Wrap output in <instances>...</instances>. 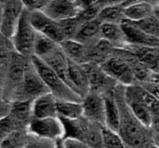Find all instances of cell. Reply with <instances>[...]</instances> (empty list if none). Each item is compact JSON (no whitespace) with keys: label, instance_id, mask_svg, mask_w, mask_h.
Listing matches in <instances>:
<instances>
[{"label":"cell","instance_id":"1","mask_svg":"<svg viewBox=\"0 0 159 148\" xmlns=\"http://www.w3.org/2000/svg\"><path fill=\"white\" fill-rule=\"evenodd\" d=\"M117 100V99H116ZM121 114V125L119 134L129 148H147L152 144V136L148 135L147 128L142 126L132 114L127 107L125 95L123 105L117 101Z\"/></svg>","mask_w":159,"mask_h":148},{"label":"cell","instance_id":"2","mask_svg":"<svg viewBox=\"0 0 159 148\" xmlns=\"http://www.w3.org/2000/svg\"><path fill=\"white\" fill-rule=\"evenodd\" d=\"M31 63L48 87L50 93L52 94L57 100H68L75 102L83 101V99L76 94L42 59L33 55L31 56Z\"/></svg>","mask_w":159,"mask_h":148},{"label":"cell","instance_id":"3","mask_svg":"<svg viewBox=\"0 0 159 148\" xmlns=\"http://www.w3.org/2000/svg\"><path fill=\"white\" fill-rule=\"evenodd\" d=\"M37 31L30 23L29 12L25 8L19 21L17 29L11 38L12 43L19 53L22 55H34V47Z\"/></svg>","mask_w":159,"mask_h":148},{"label":"cell","instance_id":"4","mask_svg":"<svg viewBox=\"0 0 159 148\" xmlns=\"http://www.w3.org/2000/svg\"><path fill=\"white\" fill-rule=\"evenodd\" d=\"M108 76L125 86L136 84L132 67L125 56H109L99 65Z\"/></svg>","mask_w":159,"mask_h":148},{"label":"cell","instance_id":"5","mask_svg":"<svg viewBox=\"0 0 159 148\" xmlns=\"http://www.w3.org/2000/svg\"><path fill=\"white\" fill-rule=\"evenodd\" d=\"M27 131L31 135L52 141L64 139L65 136L64 124L59 117L44 119L32 118L27 127Z\"/></svg>","mask_w":159,"mask_h":148},{"label":"cell","instance_id":"6","mask_svg":"<svg viewBox=\"0 0 159 148\" xmlns=\"http://www.w3.org/2000/svg\"><path fill=\"white\" fill-rule=\"evenodd\" d=\"M29 19L34 29L57 44H61L66 40L65 34L61 25L52 20L43 12H29Z\"/></svg>","mask_w":159,"mask_h":148},{"label":"cell","instance_id":"7","mask_svg":"<svg viewBox=\"0 0 159 148\" xmlns=\"http://www.w3.org/2000/svg\"><path fill=\"white\" fill-rule=\"evenodd\" d=\"M79 1L54 0L48 1L43 12L55 22H62L76 18L83 10V4Z\"/></svg>","mask_w":159,"mask_h":148},{"label":"cell","instance_id":"8","mask_svg":"<svg viewBox=\"0 0 159 148\" xmlns=\"http://www.w3.org/2000/svg\"><path fill=\"white\" fill-rule=\"evenodd\" d=\"M84 117L91 123L105 125V99L103 94L90 91L83 98Z\"/></svg>","mask_w":159,"mask_h":148},{"label":"cell","instance_id":"9","mask_svg":"<svg viewBox=\"0 0 159 148\" xmlns=\"http://www.w3.org/2000/svg\"><path fill=\"white\" fill-rule=\"evenodd\" d=\"M24 10L23 1H8L4 4V13L0 30L6 38L11 39L13 37Z\"/></svg>","mask_w":159,"mask_h":148},{"label":"cell","instance_id":"10","mask_svg":"<svg viewBox=\"0 0 159 148\" xmlns=\"http://www.w3.org/2000/svg\"><path fill=\"white\" fill-rule=\"evenodd\" d=\"M83 66L88 76L90 91L98 92L100 94H102V92L106 94L110 91H112L111 87L116 82L107 75L100 66L92 63H86Z\"/></svg>","mask_w":159,"mask_h":148},{"label":"cell","instance_id":"11","mask_svg":"<svg viewBox=\"0 0 159 148\" xmlns=\"http://www.w3.org/2000/svg\"><path fill=\"white\" fill-rule=\"evenodd\" d=\"M52 117H58L57 99L51 93L35 99L32 106V118L44 119Z\"/></svg>","mask_w":159,"mask_h":148},{"label":"cell","instance_id":"12","mask_svg":"<svg viewBox=\"0 0 159 148\" xmlns=\"http://www.w3.org/2000/svg\"><path fill=\"white\" fill-rule=\"evenodd\" d=\"M68 73L73 91L83 99L90 92L89 80L84 66L69 61Z\"/></svg>","mask_w":159,"mask_h":148},{"label":"cell","instance_id":"13","mask_svg":"<svg viewBox=\"0 0 159 148\" xmlns=\"http://www.w3.org/2000/svg\"><path fill=\"white\" fill-rule=\"evenodd\" d=\"M24 91L29 97H35V99L50 93L48 87L39 75L31 63V67H28L25 71V76L23 80Z\"/></svg>","mask_w":159,"mask_h":148},{"label":"cell","instance_id":"14","mask_svg":"<svg viewBox=\"0 0 159 148\" xmlns=\"http://www.w3.org/2000/svg\"><path fill=\"white\" fill-rule=\"evenodd\" d=\"M125 92L141 102L152 113L153 118H159V99L146 88L135 84L126 86Z\"/></svg>","mask_w":159,"mask_h":148},{"label":"cell","instance_id":"15","mask_svg":"<svg viewBox=\"0 0 159 148\" xmlns=\"http://www.w3.org/2000/svg\"><path fill=\"white\" fill-rule=\"evenodd\" d=\"M103 96L106 104L104 127H108L112 131L119 133L120 125H121V114H120L119 105L115 98V94L112 90L106 94H103Z\"/></svg>","mask_w":159,"mask_h":148},{"label":"cell","instance_id":"16","mask_svg":"<svg viewBox=\"0 0 159 148\" xmlns=\"http://www.w3.org/2000/svg\"><path fill=\"white\" fill-rule=\"evenodd\" d=\"M66 58L76 64H86L89 59V51L84 44L75 39H66L59 44Z\"/></svg>","mask_w":159,"mask_h":148},{"label":"cell","instance_id":"17","mask_svg":"<svg viewBox=\"0 0 159 148\" xmlns=\"http://www.w3.org/2000/svg\"><path fill=\"white\" fill-rule=\"evenodd\" d=\"M153 9L150 2L138 1L132 4L124 5V16L126 21L139 23L153 15Z\"/></svg>","mask_w":159,"mask_h":148},{"label":"cell","instance_id":"18","mask_svg":"<svg viewBox=\"0 0 159 148\" xmlns=\"http://www.w3.org/2000/svg\"><path fill=\"white\" fill-rule=\"evenodd\" d=\"M124 95H125V103L127 107L129 108L130 112L132 113V114L135 116V118L142 126L151 129V127L153 121V115L152 114V113L141 102H139L138 99H136L132 96L126 94L125 92L124 93Z\"/></svg>","mask_w":159,"mask_h":148},{"label":"cell","instance_id":"19","mask_svg":"<svg viewBox=\"0 0 159 148\" xmlns=\"http://www.w3.org/2000/svg\"><path fill=\"white\" fill-rule=\"evenodd\" d=\"M100 37L113 47L123 46L127 42L126 37L123 30L122 25L117 24H101Z\"/></svg>","mask_w":159,"mask_h":148},{"label":"cell","instance_id":"20","mask_svg":"<svg viewBox=\"0 0 159 148\" xmlns=\"http://www.w3.org/2000/svg\"><path fill=\"white\" fill-rule=\"evenodd\" d=\"M57 115L61 120H78L84 117L82 102L57 100Z\"/></svg>","mask_w":159,"mask_h":148},{"label":"cell","instance_id":"21","mask_svg":"<svg viewBox=\"0 0 159 148\" xmlns=\"http://www.w3.org/2000/svg\"><path fill=\"white\" fill-rule=\"evenodd\" d=\"M97 20L100 24L122 25L125 20L124 16V4H110L102 7Z\"/></svg>","mask_w":159,"mask_h":148},{"label":"cell","instance_id":"22","mask_svg":"<svg viewBox=\"0 0 159 148\" xmlns=\"http://www.w3.org/2000/svg\"><path fill=\"white\" fill-rule=\"evenodd\" d=\"M100 28L101 24L98 20L84 23L81 25V27L79 28L73 39L83 44L89 42L96 39L97 37L100 36Z\"/></svg>","mask_w":159,"mask_h":148},{"label":"cell","instance_id":"23","mask_svg":"<svg viewBox=\"0 0 159 148\" xmlns=\"http://www.w3.org/2000/svg\"><path fill=\"white\" fill-rule=\"evenodd\" d=\"M58 47L59 44H57L48 37L37 32L34 47V55L40 59H44L47 56H49L52 53H53Z\"/></svg>","mask_w":159,"mask_h":148},{"label":"cell","instance_id":"24","mask_svg":"<svg viewBox=\"0 0 159 148\" xmlns=\"http://www.w3.org/2000/svg\"><path fill=\"white\" fill-rule=\"evenodd\" d=\"M103 148H126V144L118 132L112 131L106 127H102Z\"/></svg>","mask_w":159,"mask_h":148},{"label":"cell","instance_id":"25","mask_svg":"<svg viewBox=\"0 0 159 148\" xmlns=\"http://www.w3.org/2000/svg\"><path fill=\"white\" fill-rule=\"evenodd\" d=\"M27 137L20 130L8 133L0 143V148H25Z\"/></svg>","mask_w":159,"mask_h":148},{"label":"cell","instance_id":"26","mask_svg":"<svg viewBox=\"0 0 159 148\" xmlns=\"http://www.w3.org/2000/svg\"><path fill=\"white\" fill-rule=\"evenodd\" d=\"M135 24L146 35L159 39V19L154 15Z\"/></svg>","mask_w":159,"mask_h":148},{"label":"cell","instance_id":"27","mask_svg":"<svg viewBox=\"0 0 159 148\" xmlns=\"http://www.w3.org/2000/svg\"><path fill=\"white\" fill-rule=\"evenodd\" d=\"M56 141H52L30 134L25 148H54Z\"/></svg>","mask_w":159,"mask_h":148},{"label":"cell","instance_id":"28","mask_svg":"<svg viewBox=\"0 0 159 148\" xmlns=\"http://www.w3.org/2000/svg\"><path fill=\"white\" fill-rule=\"evenodd\" d=\"M25 8L28 12H42L46 7L48 1H42V0H27L23 1Z\"/></svg>","mask_w":159,"mask_h":148},{"label":"cell","instance_id":"29","mask_svg":"<svg viewBox=\"0 0 159 148\" xmlns=\"http://www.w3.org/2000/svg\"><path fill=\"white\" fill-rule=\"evenodd\" d=\"M65 148H90L84 141L77 139H64Z\"/></svg>","mask_w":159,"mask_h":148},{"label":"cell","instance_id":"30","mask_svg":"<svg viewBox=\"0 0 159 148\" xmlns=\"http://www.w3.org/2000/svg\"><path fill=\"white\" fill-rule=\"evenodd\" d=\"M11 112V102L0 99V121L7 118Z\"/></svg>","mask_w":159,"mask_h":148},{"label":"cell","instance_id":"31","mask_svg":"<svg viewBox=\"0 0 159 148\" xmlns=\"http://www.w3.org/2000/svg\"><path fill=\"white\" fill-rule=\"evenodd\" d=\"M141 86L159 99V86L154 85L152 83H144V84H141Z\"/></svg>","mask_w":159,"mask_h":148},{"label":"cell","instance_id":"32","mask_svg":"<svg viewBox=\"0 0 159 148\" xmlns=\"http://www.w3.org/2000/svg\"><path fill=\"white\" fill-rule=\"evenodd\" d=\"M149 83H152V84H154V85L159 86V72H154V71H152V76H151V79H150V82H149Z\"/></svg>","mask_w":159,"mask_h":148},{"label":"cell","instance_id":"33","mask_svg":"<svg viewBox=\"0 0 159 148\" xmlns=\"http://www.w3.org/2000/svg\"><path fill=\"white\" fill-rule=\"evenodd\" d=\"M54 148H65V143H64V139H59L55 142V147Z\"/></svg>","mask_w":159,"mask_h":148},{"label":"cell","instance_id":"34","mask_svg":"<svg viewBox=\"0 0 159 148\" xmlns=\"http://www.w3.org/2000/svg\"><path fill=\"white\" fill-rule=\"evenodd\" d=\"M3 13H4V4H2L1 2H0V22L2 21Z\"/></svg>","mask_w":159,"mask_h":148},{"label":"cell","instance_id":"35","mask_svg":"<svg viewBox=\"0 0 159 148\" xmlns=\"http://www.w3.org/2000/svg\"><path fill=\"white\" fill-rule=\"evenodd\" d=\"M6 135H7V133H5V132H3V131L0 130V143H1L2 140L4 139V137H5Z\"/></svg>","mask_w":159,"mask_h":148},{"label":"cell","instance_id":"36","mask_svg":"<svg viewBox=\"0 0 159 148\" xmlns=\"http://www.w3.org/2000/svg\"><path fill=\"white\" fill-rule=\"evenodd\" d=\"M147 148H156V147H155V146H153L152 144H151V145H150V146H148Z\"/></svg>","mask_w":159,"mask_h":148}]
</instances>
